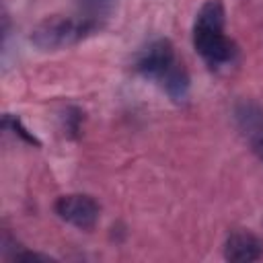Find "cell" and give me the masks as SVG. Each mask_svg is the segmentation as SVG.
I'll list each match as a JSON object with an SVG mask.
<instances>
[{"mask_svg": "<svg viewBox=\"0 0 263 263\" xmlns=\"http://www.w3.org/2000/svg\"><path fill=\"white\" fill-rule=\"evenodd\" d=\"M162 86L166 90V95L175 101V103H181L187 99L189 95V88H191V78H189V72L183 64L175 62V66L162 76Z\"/></svg>", "mask_w": 263, "mask_h": 263, "instance_id": "7", "label": "cell"}, {"mask_svg": "<svg viewBox=\"0 0 263 263\" xmlns=\"http://www.w3.org/2000/svg\"><path fill=\"white\" fill-rule=\"evenodd\" d=\"M53 210L64 222H68L80 230L92 228L101 214L99 203L90 195H82V193H70V195L58 197Z\"/></svg>", "mask_w": 263, "mask_h": 263, "instance_id": "4", "label": "cell"}, {"mask_svg": "<svg viewBox=\"0 0 263 263\" xmlns=\"http://www.w3.org/2000/svg\"><path fill=\"white\" fill-rule=\"evenodd\" d=\"M175 47L168 39H154L150 41L140 53L136 55L134 68L140 76L148 80H162V76L175 66Z\"/></svg>", "mask_w": 263, "mask_h": 263, "instance_id": "3", "label": "cell"}, {"mask_svg": "<svg viewBox=\"0 0 263 263\" xmlns=\"http://www.w3.org/2000/svg\"><path fill=\"white\" fill-rule=\"evenodd\" d=\"M101 29L95 16H47L31 33V43L41 51H58L80 43Z\"/></svg>", "mask_w": 263, "mask_h": 263, "instance_id": "2", "label": "cell"}, {"mask_svg": "<svg viewBox=\"0 0 263 263\" xmlns=\"http://www.w3.org/2000/svg\"><path fill=\"white\" fill-rule=\"evenodd\" d=\"M193 47L212 66L228 64L236 55V45L224 35V6L220 0H208L195 14Z\"/></svg>", "mask_w": 263, "mask_h": 263, "instance_id": "1", "label": "cell"}, {"mask_svg": "<svg viewBox=\"0 0 263 263\" xmlns=\"http://www.w3.org/2000/svg\"><path fill=\"white\" fill-rule=\"evenodd\" d=\"M2 123H4V127H10V129H12L14 134H18V136H21V138H23L25 142H29V144H35V146H39L37 138H35L33 134H29V132H27V129L23 127V123H21V121H18L16 117H12V115H8V113H6V115H4V121H2Z\"/></svg>", "mask_w": 263, "mask_h": 263, "instance_id": "9", "label": "cell"}, {"mask_svg": "<svg viewBox=\"0 0 263 263\" xmlns=\"http://www.w3.org/2000/svg\"><path fill=\"white\" fill-rule=\"evenodd\" d=\"M224 257L232 263H251L263 257V240L249 230H234L224 242Z\"/></svg>", "mask_w": 263, "mask_h": 263, "instance_id": "5", "label": "cell"}, {"mask_svg": "<svg viewBox=\"0 0 263 263\" xmlns=\"http://www.w3.org/2000/svg\"><path fill=\"white\" fill-rule=\"evenodd\" d=\"M62 119H64V134L76 136L80 132V123H82V111L80 109H76V107L66 109Z\"/></svg>", "mask_w": 263, "mask_h": 263, "instance_id": "8", "label": "cell"}, {"mask_svg": "<svg viewBox=\"0 0 263 263\" xmlns=\"http://www.w3.org/2000/svg\"><path fill=\"white\" fill-rule=\"evenodd\" d=\"M80 4H82V8L86 10L88 16L101 18V14H105L111 8L113 0H80Z\"/></svg>", "mask_w": 263, "mask_h": 263, "instance_id": "10", "label": "cell"}, {"mask_svg": "<svg viewBox=\"0 0 263 263\" xmlns=\"http://www.w3.org/2000/svg\"><path fill=\"white\" fill-rule=\"evenodd\" d=\"M234 119L251 144V150L263 160V109L255 103H240L234 111Z\"/></svg>", "mask_w": 263, "mask_h": 263, "instance_id": "6", "label": "cell"}]
</instances>
